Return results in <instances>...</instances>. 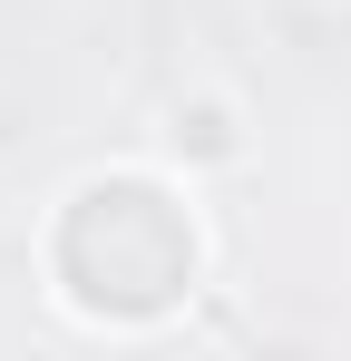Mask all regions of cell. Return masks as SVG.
Returning a JSON list of instances; mask_svg holds the SVG:
<instances>
[{
    "label": "cell",
    "mask_w": 351,
    "mask_h": 361,
    "mask_svg": "<svg viewBox=\"0 0 351 361\" xmlns=\"http://www.w3.org/2000/svg\"><path fill=\"white\" fill-rule=\"evenodd\" d=\"M58 283L78 312L147 322L195 283V225L156 176H98L58 215Z\"/></svg>",
    "instance_id": "1"
}]
</instances>
